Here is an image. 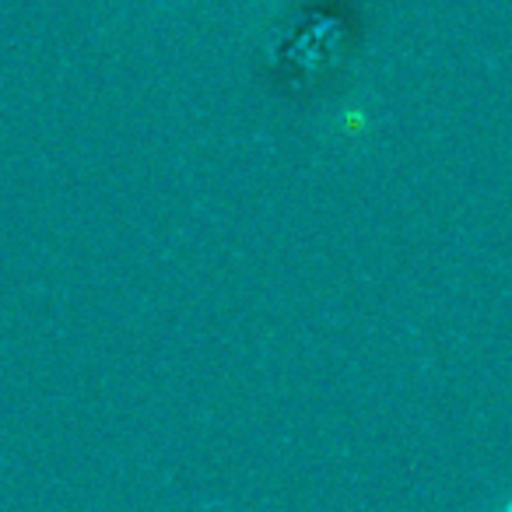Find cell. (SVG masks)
I'll return each mask as SVG.
<instances>
[{
    "mask_svg": "<svg viewBox=\"0 0 512 512\" xmlns=\"http://www.w3.org/2000/svg\"><path fill=\"white\" fill-rule=\"evenodd\" d=\"M505 512H512V502H509V509H505Z\"/></svg>",
    "mask_w": 512,
    "mask_h": 512,
    "instance_id": "6da1fadb",
    "label": "cell"
}]
</instances>
